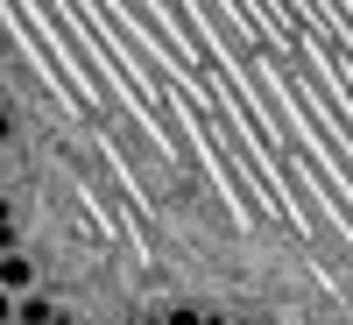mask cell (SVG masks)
Returning a JSON list of instances; mask_svg holds the SVG:
<instances>
[{"label": "cell", "instance_id": "cell-1", "mask_svg": "<svg viewBox=\"0 0 353 325\" xmlns=\"http://www.w3.org/2000/svg\"><path fill=\"white\" fill-rule=\"evenodd\" d=\"M0 290H14V297H28V290H36V262H28L21 248L0 255Z\"/></svg>", "mask_w": 353, "mask_h": 325}, {"label": "cell", "instance_id": "cell-2", "mask_svg": "<svg viewBox=\"0 0 353 325\" xmlns=\"http://www.w3.org/2000/svg\"><path fill=\"white\" fill-rule=\"evenodd\" d=\"M14 325H71V311H64V304H50L43 290H28L21 311H14Z\"/></svg>", "mask_w": 353, "mask_h": 325}, {"label": "cell", "instance_id": "cell-3", "mask_svg": "<svg viewBox=\"0 0 353 325\" xmlns=\"http://www.w3.org/2000/svg\"><path fill=\"white\" fill-rule=\"evenodd\" d=\"M14 311H21V297H14V290H0V325H14Z\"/></svg>", "mask_w": 353, "mask_h": 325}, {"label": "cell", "instance_id": "cell-4", "mask_svg": "<svg viewBox=\"0 0 353 325\" xmlns=\"http://www.w3.org/2000/svg\"><path fill=\"white\" fill-rule=\"evenodd\" d=\"M163 318H170V325H205V318H198L191 304H176V311H163Z\"/></svg>", "mask_w": 353, "mask_h": 325}, {"label": "cell", "instance_id": "cell-5", "mask_svg": "<svg viewBox=\"0 0 353 325\" xmlns=\"http://www.w3.org/2000/svg\"><path fill=\"white\" fill-rule=\"evenodd\" d=\"M14 135V113H8V99H0V141H8Z\"/></svg>", "mask_w": 353, "mask_h": 325}, {"label": "cell", "instance_id": "cell-6", "mask_svg": "<svg viewBox=\"0 0 353 325\" xmlns=\"http://www.w3.org/2000/svg\"><path fill=\"white\" fill-rule=\"evenodd\" d=\"M141 325H170V318H163V311H156V318H141Z\"/></svg>", "mask_w": 353, "mask_h": 325}]
</instances>
